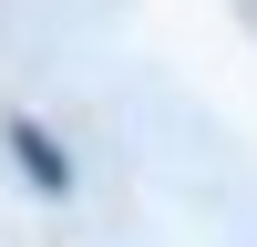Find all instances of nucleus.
<instances>
[{
	"label": "nucleus",
	"instance_id": "obj_1",
	"mask_svg": "<svg viewBox=\"0 0 257 247\" xmlns=\"http://www.w3.org/2000/svg\"><path fill=\"white\" fill-rule=\"evenodd\" d=\"M11 144H21V165H31V175H41V185H52V196H62V155H52V144H41V134H31V124H21V134H11Z\"/></svg>",
	"mask_w": 257,
	"mask_h": 247
}]
</instances>
